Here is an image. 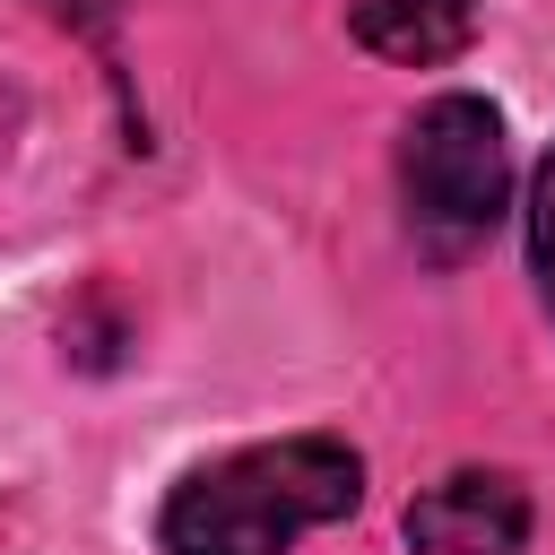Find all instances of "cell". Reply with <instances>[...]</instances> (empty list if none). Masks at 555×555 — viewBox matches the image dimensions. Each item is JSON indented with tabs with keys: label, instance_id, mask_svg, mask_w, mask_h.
I'll use <instances>...</instances> for the list:
<instances>
[{
	"label": "cell",
	"instance_id": "obj_5",
	"mask_svg": "<svg viewBox=\"0 0 555 555\" xmlns=\"http://www.w3.org/2000/svg\"><path fill=\"white\" fill-rule=\"evenodd\" d=\"M529 260H538V295L555 304V147H546V165L529 182Z\"/></svg>",
	"mask_w": 555,
	"mask_h": 555
},
{
	"label": "cell",
	"instance_id": "obj_1",
	"mask_svg": "<svg viewBox=\"0 0 555 555\" xmlns=\"http://www.w3.org/2000/svg\"><path fill=\"white\" fill-rule=\"evenodd\" d=\"M364 494V460L330 434L251 442L234 460H208L165 503V555H286L304 529L347 520Z\"/></svg>",
	"mask_w": 555,
	"mask_h": 555
},
{
	"label": "cell",
	"instance_id": "obj_3",
	"mask_svg": "<svg viewBox=\"0 0 555 555\" xmlns=\"http://www.w3.org/2000/svg\"><path fill=\"white\" fill-rule=\"evenodd\" d=\"M408 546L416 555H520L529 546V494L503 468H451L408 503Z\"/></svg>",
	"mask_w": 555,
	"mask_h": 555
},
{
	"label": "cell",
	"instance_id": "obj_6",
	"mask_svg": "<svg viewBox=\"0 0 555 555\" xmlns=\"http://www.w3.org/2000/svg\"><path fill=\"white\" fill-rule=\"evenodd\" d=\"M43 17H61V26H78V35H104V26L121 17V0H43Z\"/></svg>",
	"mask_w": 555,
	"mask_h": 555
},
{
	"label": "cell",
	"instance_id": "obj_4",
	"mask_svg": "<svg viewBox=\"0 0 555 555\" xmlns=\"http://www.w3.org/2000/svg\"><path fill=\"white\" fill-rule=\"evenodd\" d=\"M468 35H477V0H356V43L399 69H434L468 52Z\"/></svg>",
	"mask_w": 555,
	"mask_h": 555
},
{
	"label": "cell",
	"instance_id": "obj_2",
	"mask_svg": "<svg viewBox=\"0 0 555 555\" xmlns=\"http://www.w3.org/2000/svg\"><path fill=\"white\" fill-rule=\"evenodd\" d=\"M512 191V147H503V113L486 95H434L408 139H399V199H408V234L434 260H460L494 234Z\"/></svg>",
	"mask_w": 555,
	"mask_h": 555
}]
</instances>
